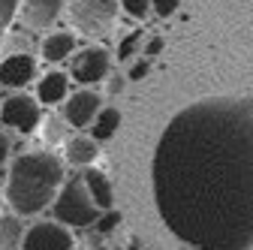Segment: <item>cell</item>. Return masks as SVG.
I'll list each match as a JSON object with an SVG mask.
<instances>
[{"label":"cell","mask_w":253,"mask_h":250,"mask_svg":"<svg viewBox=\"0 0 253 250\" xmlns=\"http://www.w3.org/2000/svg\"><path fill=\"white\" fill-rule=\"evenodd\" d=\"M15 15H18V0H0V30L12 24Z\"/></svg>","instance_id":"cb8c5ba5"},{"label":"cell","mask_w":253,"mask_h":250,"mask_svg":"<svg viewBox=\"0 0 253 250\" xmlns=\"http://www.w3.org/2000/svg\"><path fill=\"white\" fill-rule=\"evenodd\" d=\"M51 217L70 229H87V226L97 223L100 208L93 205L82 178H70V181L60 184V190L51 202Z\"/></svg>","instance_id":"3957f363"},{"label":"cell","mask_w":253,"mask_h":250,"mask_svg":"<svg viewBox=\"0 0 253 250\" xmlns=\"http://www.w3.org/2000/svg\"><path fill=\"white\" fill-rule=\"evenodd\" d=\"M70 0H18V21L27 30H45L51 27Z\"/></svg>","instance_id":"9c48e42d"},{"label":"cell","mask_w":253,"mask_h":250,"mask_svg":"<svg viewBox=\"0 0 253 250\" xmlns=\"http://www.w3.org/2000/svg\"><path fill=\"white\" fill-rule=\"evenodd\" d=\"M142 42H145V37H142V30H133V34H126L121 42H118V51H115V57H118V64H130V60L142 51Z\"/></svg>","instance_id":"ac0fdd59"},{"label":"cell","mask_w":253,"mask_h":250,"mask_svg":"<svg viewBox=\"0 0 253 250\" xmlns=\"http://www.w3.org/2000/svg\"><path fill=\"white\" fill-rule=\"evenodd\" d=\"M40 133L48 145H63V136H67V121L60 115H45L40 121Z\"/></svg>","instance_id":"e0dca14e"},{"label":"cell","mask_w":253,"mask_h":250,"mask_svg":"<svg viewBox=\"0 0 253 250\" xmlns=\"http://www.w3.org/2000/svg\"><path fill=\"white\" fill-rule=\"evenodd\" d=\"M142 247H145V241H142L139 235H133V238H130V250H142Z\"/></svg>","instance_id":"4316f807"},{"label":"cell","mask_w":253,"mask_h":250,"mask_svg":"<svg viewBox=\"0 0 253 250\" xmlns=\"http://www.w3.org/2000/svg\"><path fill=\"white\" fill-rule=\"evenodd\" d=\"M121 220H124V214H121L118 208H106V211H100V217H97V223H93V229H97L100 235H112V232L121 226Z\"/></svg>","instance_id":"d6986e66"},{"label":"cell","mask_w":253,"mask_h":250,"mask_svg":"<svg viewBox=\"0 0 253 250\" xmlns=\"http://www.w3.org/2000/svg\"><path fill=\"white\" fill-rule=\"evenodd\" d=\"M166 48V40L163 37H151L148 42H142V51H145V57H157V54H160Z\"/></svg>","instance_id":"d4e9b609"},{"label":"cell","mask_w":253,"mask_h":250,"mask_svg":"<svg viewBox=\"0 0 253 250\" xmlns=\"http://www.w3.org/2000/svg\"><path fill=\"white\" fill-rule=\"evenodd\" d=\"M178 6H181V0H151V12H154L157 18H169V15H175Z\"/></svg>","instance_id":"603a6c76"},{"label":"cell","mask_w":253,"mask_h":250,"mask_svg":"<svg viewBox=\"0 0 253 250\" xmlns=\"http://www.w3.org/2000/svg\"><path fill=\"white\" fill-rule=\"evenodd\" d=\"M121 12H126L130 18H148L151 15V0H118Z\"/></svg>","instance_id":"ffe728a7"},{"label":"cell","mask_w":253,"mask_h":250,"mask_svg":"<svg viewBox=\"0 0 253 250\" xmlns=\"http://www.w3.org/2000/svg\"><path fill=\"white\" fill-rule=\"evenodd\" d=\"M37 79V57L27 51H12L0 60V87L21 90Z\"/></svg>","instance_id":"30bf717a"},{"label":"cell","mask_w":253,"mask_h":250,"mask_svg":"<svg viewBox=\"0 0 253 250\" xmlns=\"http://www.w3.org/2000/svg\"><path fill=\"white\" fill-rule=\"evenodd\" d=\"M76 48L79 45H76L73 30H51V34H45L42 42H40V57L45 64H60V60H67Z\"/></svg>","instance_id":"8fae6325"},{"label":"cell","mask_w":253,"mask_h":250,"mask_svg":"<svg viewBox=\"0 0 253 250\" xmlns=\"http://www.w3.org/2000/svg\"><path fill=\"white\" fill-rule=\"evenodd\" d=\"M103 82H106V97H121L124 87H126V76L124 73H109Z\"/></svg>","instance_id":"7402d4cb"},{"label":"cell","mask_w":253,"mask_h":250,"mask_svg":"<svg viewBox=\"0 0 253 250\" xmlns=\"http://www.w3.org/2000/svg\"><path fill=\"white\" fill-rule=\"evenodd\" d=\"M121 12L118 0H70L67 15L82 37H103L115 27Z\"/></svg>","instance_id":"277c9868"},{"label":"cell","mask_w":253,"mask_h":250,"mask_svg":"<svg viewBox=\"0 0 253 250\" xmlns=\"http://www.w3.org/2000/svg\"><path fill=\"white\" fill-rule=\"evenodd\" d=\"M9 151H12V142H9V136L3 130H0V166L9 160Z\"/></svg>","instance_id":"484cf974"},{"label":"cell","mask_w":253,"mask_h":250,"mask_svg":"<svg viewBox=\"0 0 253 250\" xmlns=\"http://www.w3.org/2000/svg\"><path fill=\"white\" fill-rule=\"evenodd\" d=\"M109 73H112V54L103 45H84L70 54V79L84 87L100 84Z\"/></svg>","instance_id":"5b68a950"},{"label":"cell","mask_w":253,"mask_h":250,"mask_svg":"<svg viewBox=\"0 0 253 250\" xmlns=\"http://www.w3.org/2000/svg\"><path fill=\"white\" fill-rule=\"evenodd\" d=\"M154 205L190 250L253 247V100L211 97L181 109L151 163Z\"/></svg>","instance_id":"6da1fadb"},{"label":"cell","mask_w":253,"mask_h":250,"mask_svg":"<svg viewBox=\"0 0 253 250\" xmlns=\"http://www.w3.org/2000/svg\"><path fill=\"white\" fill-rule=\"evenodd\" d=\"M63 184V160L51 151H27L18 154L9 166L3 199L18 217H34L45 211Z\"/></svg>","instance_id":"7a4b0ae2"},{"label":"cell","mask_w":253,"mask_h":250,"mask_svg":"<svg viewBox=\"0 0 253 250\" xmlns=\"http://www.w3.org/2000/svg\"><path fill=\"white\" fill-rule=\"evenodd\" d=\"M82 181H84V187H87V193H90L93 205H97L100 211L112 208V202H115V193H112V181H109V178H106L100 169H87V172L82 175Z\"/></svg>","instance_id":"5bb4252c"},{"label":"cell","mask_w":253,"mask_h":250,"mask_svg":"<svg viewBox=\"0 0 253 250\" xmlns=\"http://www.w3.org/2000/svg\"><path fill=\"white\" fill-rule=\"evenodd\" d=\"M121 121H124L121 109L103 106V109L97 112V118L90 121V139H93V142H109V139L121 130Z\"/></svg>","instance_id":"9a60e30c"},{"label":"cell","mask_w":253,"mask_h":250,"mask_svg":"<svg viewBox=\"0 0 253 250\" xmlns=\"http://www.w3.org/2000/svg\"><path fill=\"white\" fill-rule=\"evenodd\" d=\"M60 118L67 121V127H76V130H84L90 127V121L97 118V112L103 109V97L90 87H82L76 93H67V100L60 103Z\"/></svg>","instance_id":"ba28073f"},{"label":"cell","mask_w":253,"mask_h":250,"mask_svg":"<svg viewBox=\"0 0 253 250\" xmlns=\"http://www.w3.org/2000/svg\"><path fill=\"white\" fill-rule=\"evenodd\" d=\"M0 121H3V127L15 130V133H34L40 127V103L37 97H30V93H12V97H6L3 103H0Z\"/></svg>","instance_id":"8992f818"},{"label":"cell","mask_w":253,"mask_h":250,"mask_svg":"<svg viewBox=\"0 0 253 250\" xmlns=\"http://www.w3.org/2000/svg\"><path fill=\"white\" fill-rule=\"evenodd\" d=\"M90 250H106V247H100V244H90Z\"/></svg>","instance_id":"f1b7e54d"},{"label":"cell","mask_w":253,"mask_h":250,"mask_svg":"<svg viewBox=\"0 0 253 250\" xmlns=\"http://www.w3.org/2000/svg\"><path fill=\"white\" fill-rule=\"evenodd\" d=\"M67 93H70V76L51 70L37 84V103L40 106H57V103L67 100Z\"/></svg>","instance_id":"7c38bea8"},{"label":"cell","mask_w":253,"mask_h":250,"mask_svg":"<svg viewBox=\"0 0 253 250\" xmlns=\"http://www.w3.org/2000/svg\"><path fill=\"white\" fill-rule=\"evenodd\" d=\"M151 73V57H133L126 67V82H142Z\"/></svg>","instance_id":"44dd1931"},{"label":"cell","mask_w":253,"mask_h":250,"mask_svg":"<svg viewBox=\"0 0 253 250\" xmlns=\"http://www.w3.org/2000/svg\"><path fill=\"white\" fill-rule=\"evenodd\" d=\"M0 205H3V184H0Z\"/></svg>","instance_id":"83f0119b"},{"label":"cell","mask_w":253,"mask_h":250,"mask_svg":"<svg viewBox=\"0 0 253 250\" xmlns=\"http://www.w3.org/2000/svg\"><path fill=\"white\" fill-rule=\"evenodd\" d=\"M18 250H76V238L70 226H63L57 220H40L24 229Z\"/></svg>","instance_id":"52a82bcc"},{"label":"cell","mask_w":253,"mask_h":250,"mask_svg":"<svg viewBox=\"0 0 253 250\" xmlns=\"http://www.w3.org/2000/svg\"><path fill=\"white\" fill-rule=\"evenodd\" d=\"M24 238V226H21V217L9 214V217H0V250H18Z\"/></svg>","instance_id":"2e32d148"},{"label":"cell","mask_w":253,"mask_h":250,"mask_svg":"<svg viewBox=\"0 0 253 250\" xmlns=\"http://www.w3.org/2000/svg\"><path fill=\"white\" fill-rule=\"evenodd\" d=\"M63 157H67L70 166H90L100 157V145L90 136H73L63 142Z\"/></svg>","instance_id":"4fadbf2b"}]
</instances>
